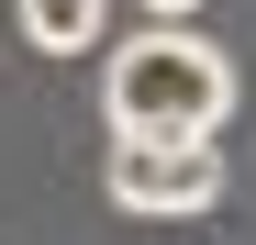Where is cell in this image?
I'll return each mask as SVG.
<instances>
[{"mask_svg": "<svg viewBox=\"0 0 256 245\" xmlns=\"http://www.w3.org/2000/svg\"><path fill=\"white\" fill-rule=\"evenodd\" d=\"M12 22H22L34 56H90L100 22H112V0H12Z\"/></svg>", "mask_w": 256, "mask_h": 245, "instance_id": "3", "label": "cell"}, {"mask_svg": "<svg viewBox=\"0 0 256 245\" xmlns=\"http://www.w3.org/2000/svg\"><path fill=\"white\" fill-rule=\"evenodd\" d=\"M190 12H200V0H145V22H167V34H178Z\"/></svg>", "mask_w": 256, "mask_h": 245, "instance_id": "4", "label": "cell"}, {"mask_svg": "<svg viewBox=\"0 0 256 245\" xmlns=\"http://www.w3.org/2000/svg\"><path fill=\"white\" fill-rule=\"evenodd\" d=\"M100 112L122 145H223V112H234V56L212 34H167L145 22L134 45H112L100 67Z\"/></svg>", "mask_w": 256, "mask_h": 245, "instance_id": "1", "label": "cell"}, {"mask_svg": "<svg viewBox=\"0 0 256 245\" xmlns=\"http://www.w3.org/2000/svg\"><path fill=\"white\" fill-rule=\"evenodd\" d=\"M100 190H112V212H134V223H190L223 200V145H122L100 156Z\"/></svg>", "mask_w": 256, "mask_h": 245, "instance_id": "2", "label": "cell"}]
</instances>
